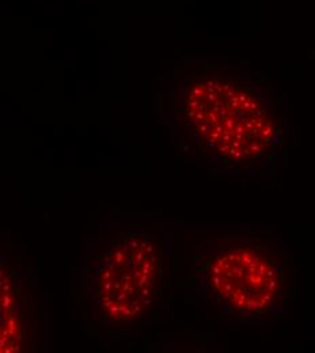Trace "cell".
<instances>
[{"instance_id":"cell-1","label":"cell","mask_w":315,"mask_h":353,"mask_svg":"<svg viewBox=\"0 0 315 353\" xmlns=\"http://www.w3.org/2000/svg\"><path fill=\"white\" fill-rule=\"evenodd\" d=\"M179 122L190 152L232 172H259L277 163L283 125L277 103L249 76L215 68L183 84Z\"/></svg>"},{"instance_id":"cell-2","label":"cell","mask_w":315,"mask_h":353,"mask_svg":"<svg viewBox=\"0 0 315 353\" xmlns=\"http://www.w3.org/2000/svg\"><path fill=\"white\" fill-rule=\"evenodd\" d=\"M190 280L215 317L239 326L272 325L288 308V250L269 230L207 231L194 244Z\"/></svg>"},{"instance_id":"cell-3","label":"cell","mask_w":315,"mask_h":353,"mask_svg":"<svg viewBox=\"0 0 315 353\" xmlns=\"http://www.w3.org/2000/svg\"><path fill=\"white\" fill-rule=\"evenodd\" d=\"M97 258V306H101L107 327L126 336L147 323L165 295V244L151 230L121 228L105 254Z\"/></svg>"},{"instance_id":"cell-4","label":"cell","mask_w":315,"mask_h":353,"mask_svg":"<svg viewBox=\"0 0 315 353\" xmlns=\"http://www.w3.org/2000/svg\"><path fill=\"white\" fill-rule=\"evenodd\" d=\"M12 306H14V299L10 295V292H3V295L0 297V307L5 311V310L11 308Z\"/></svg>"},{"instance_id":"cell-5","label":"cell","mask_w":315,"mask_h":353,"mask_svg":"<svg viewBox=\"0 0 315 353\" xmlns=\"http://www.w3.org/2000/svg\"><path fill=\"white\" fill-rule=\"evenodd\" d=\"M0 336H1V329H0Z\"/></svg>"}]
</instances>
